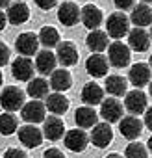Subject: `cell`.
<instances>
[{"mask_svg": "<svg viewBox=\"0 0 152 158\" xmlns=\"http://www.w3.org/2000/svg\"><path fill=\"white\" fill-rule=\"evenodd\" d=\"M150 10H152V8H150Z\"/></svg>", "mask_w": 152, "mask_h": 158, "instance_id": "cell-49", "label": "cell"}, {"mask_svg": "<svg viewBox=\"0 0 152 158\" xmlns=\"http://www.w3.org/2000/svg\"><path fill=\"white\" fill-rule=\"evenodd\" d=\"M106 91L113 97H122L128 91V80L121 74H111L106 78Z\"/></svg>", "mask_w": 152, "mask_h": 158, "instance_id": "cell-28", "label": "cell"}, {"mask_svg": "<svg viewBox=\"0 0 152 158\" xmlns=\"http://www.w3.org/2000/svg\"><path fill=\"white\" fill-rule=\"evenodd\" d=\"M148 35H150V39H152V26H150V34H148Z\"/></svg>", "mask_w": 152, "mask_h": 158, "instance_id": "cell-47", "label": "cell"}, {"mask_svg": "<svg viewBox=\"0 0 152 158\" xmlns=\"http://www.w3.org/2000/svg\"><path fill=\"white\" fill-rule=\"evenodd\" d=\"M80 21L84 23V26L87 30H98L102 21H104V15L100 11L98 6L95 4H86L82 10H80Z\"/></svg>", "mask_w": 152, "mask_h": 158, "instance_id": "cell-8", "label": "cell"}, {"mask_svg": "<svg viewBox=\"0 0 152 158\" xmlns=\"http://www.w3.org/2000/svg\"><path fill=\"white\" fill-rule=\"evenodd\" d=\"M108 69H110V61L106 56L102 54H91L87 60H86V71L95 76V78H102L108 74Z\"/></svg>", "mask_w": 152, "mask_h": 158, "instance_id": "cell-17", "label": "cell"}, {"mask_svg": "<svg viewBox=\"0 0 152 158\" xmlns=\"http://www.w3.org/2000/svg\"><path fill=\"white\" fill-rule=\"evenodd\" d=\"M146 95L141 91V89H134V91H128L126 97H124V108L132 114V115H139V114H145L146 110Z\"/></svg>", "mask_w": 152, "mask_h": 158, "instance_id": "cell-10", "label": "cell"}, {"mask_svg": "<svg viewBox=\"0 0 152 158\" xmlns=\"http://www.w3.org/2000/svg\"><path fill=\"white\" fill-rule=\"evenodd\" d=\"M86 45L95 54H100L110 47V35L106 32H102V30H91L89 35L86 37Z\"/></svg>", "mask_w": 152, "mask_h": 158, "instance_id": "cell-21", "label": "cell"}, {"mask_svg": "<svg viewBox=\"0 0 152 158\" xmlns=\"http://www.w3.org/2000/svg\"><path fill=\"white\" fill-rule=\"evenodd\" d=\"M134 2H135V0H113V4H115L121 11H124V10H132V8H134Z\"/></svg>", "mask_w": 152, "mask_h": 158, "instance_id": "cell-36", "label": "cell"}, {"mask_svg": "<svg viewBox=\"0 0 152 158\" xmlns=\"http://www.w3.org/2000/svg\"><path fill=\"white\" fill-rule=\"evenodd\" d=\"M19 2H24V0H19Z\"/></svg>", "mask_w": 152, "mask_h": 158, "instance_id": "cell-48", "label": "cell"}, {"mask_svg": "<svg viewBox=\"0 0 152 158\" xmlns=\"http://www.w3.org/2000/svg\"><path fill=\"white\" fill-rule=\"evenodd\" d=\"M130 32V17H126L122 11H115L106 21V34L113 37L115 41H121Z\"/></svg>", "mask_w": 152, "mask_h": 158, "instance_id": "cell-1", "label": "cell"}, {"mask_svg": "<svg viewBox=\"0 0 152 158\" xmlns=\"http://www.w3.org/2000/svg\"><path fill=\"white\" fill-rule=\"evenodd\" d=\"M17 117L11 114V112H6V114H0V134L2 136H11L17 132Z\"/></svg>", "mask_w": 152, "mask_h": 158, "instance_id": "cell-31", "label": "cell"}, {"mask_svg": "<svg viewBox=\"0 0 152 158\" xmlns=\"http://www.w3.org/2000/svg\"><path fill=\"white\" fill-rule=\"evenodd\" d=\"M6 17H8V23L10 24H24L28 19H30V8L24 4V2H15V4H10L8 6V11H6Z\"/></svg>", "mask_w": 152, "mask_h": 158, "instance_id": "cell-20", "label": "cell"}, {"mask_svg": "<svg viewBox=\"0 0 152 158\" xmlns=\"http://www.w3.org/2000/svg\"><path fill=\"white\" fill-rule=\"evenodd\" d=\"M0 104L6 112H17L24 106V91L17 86H6L0 93Z\"/></svg>", "mask_w": 152, "mask_h": 158, "instance_id": "cell-2", "label": "cell"}, {"mask_svg": "<svg viewBox=\"0 0 152 158\" xmlns=\"http://www.w3.org/2000/svg\"><path fill=\"white\" fill-rule=\"evenodd\" d=\"M82 101L86 106H95L104 101V89L97 82H87L82 88Z\"/></svg>", "mask_w": 152, "mask_h": 158, "instance_id": "cell-24", "label": "cell"}, {"mask_svg": "<svg viewBox=\"0 0 152 158\" xmlns=\"http://www.w3.org/2000/svg\"><path fill=\"white\" fill-rule=\"evenodd\" d=\"M150 63H148V67H150V71H152V54H150V60H148Z\"/></svg>", "mask_w": 152, "mask_h": 158, "instance_id": "cell-44", "label": "cell"}, {"mask_svg": "<svg viewBox=\"0 0 152 158\" xmlns=\"http://www.w3.org/2000/svg\"><path fill=\"white\" fill-rule=\"evenodd\" d=\"M128 78L134 84V88H137V89L145 88L150 82V67H148V63H135V65H132L130 73H128Z\"/></svg>", "mask_w": 152, "mask_h": 158, "instance_id": "cell-18", "label": "cell"}, {"mask_svg": "<svg viewBox=\"0 0 152 158\" xmlns=\"http://www.w3.org/2000/svg\"><path fill=\"white\" fill-rule=\"evenodd\" d=\"M43 136L50 141H58L65 136V125L58 115H50L45 117L43 121Z\"/></svg>", "mask_w": 152, "mask_h": 158, "instance_id": "cell-15", "label": "cell"}, {"mask_svg": "<svg viewBox=\"0 0 152 158\" xmlns=\"http://www.w3.org/2000/svg\"><path fill=\"white\" fill-rule=\"evenodd\" d=\"M106 158H122V156H121V154H117V152H111V154H108Z\"/></svg>", "mask_w": 152, "mask_h": 158, "instance_id": "cell-41", "label": "cell"}, {"mask_svg": "<svg viewBox=\"0 0 152 158\" xmlns=\"http://www.w3.org/2000/svg\"><path fill=\"white\" fill-rule=\"evenodd\" d=\"M15 48H17V52H19L21 56L30 58V56L37 54L39 37H37L34 32H22V34L17 37V41H15Z\"/></svg>", "mask_w": 152, "mask_h": 158, "instance_id": "cell-9", "label": "cell"}, {"mask_svg": "<svg viewBox=\"0 0 152 158\" xmlns=\"http://www.w3.org/2000/svg\"><path fill=\"white\" fill-rule=\"evenodd\" d=\"M63 143H65V147H67L69 151H72V152H82V151H86L87 145H89V136H87V132H86L84 128H72V130L65 132Z\"/></svg>", "mask_w": 152, "mask_h": 158, "instance_id": "cell-5", "label": "cell"}, {"mask_svg": "<svg viewBox=\"0 0 152 158\" xmlns=\"http://www.w3.org/2000/svg\"><path fill=\"white\" fill-rule=\"evenodd\" d=\"M141 2H143V4H148V2H152V0H141Z\"/></svg>", "mask_w": 152, "mask_h": 158, "instance_id": "cell-45", "label": "cell"}, {"mask_svg": "<svg viewBox=\"0 0 152 158\" xmlns=\"http://www.w3.org/2000/svg\"><path fill=\"white\" fill-rule=\"evenodd\" d=\"M56 2H58V0H35L37 8H41V10H45V11L52 10V8L56 6Z\"/></svg>", "mask_w": 152, "mask_h": 158, "instance_id": "cell-37", "label": "cell"}, {"mask_svg": "<svg viewBox=\"0 0 152 158\" xmlns=\"http://www.w3.org/2000/svg\"><path fill=\"white\" fill-rule=\"evenodd\" d=\"M128 47L135 52H146L150 47V35L145 28H134L128 32Z\"/></svg>", "mask_w": 152, "mask_h": 158, "instance_id": "cell-16", "label": "cell"}, {"mask_svg": "<svg viewBox=\"0 0 152 158\" xmlns=\"http://www.w3.org/2000/svg\"><path fill=\"white\" fill-rule=\"evenodd\" d=\"M74 121H76V125H78L80 128H91V127H95L97 125V121H98V114L93 110V106H80L78 110H76V114H74Z\"/></svg>", "mask_w": 152, "mask_h": 158, "instance_id": "cell-25", "label": "cell"}, {"mask_svg": "<svg viewBox=\"0 0 152 158\" xmlns=\"http://www.w3.org/2000/svg\"><path fill=\"white\" fill-rule=\"evenodd\" d=\"M48 89H50V84L45 80V78H32L28 82V88H26L28 95L32 99H39V101L48 95Z\"/></svg>", "mask_w": 152, "mask_h": 158, "instance_id": "cell-29", "label": "cell"}, {"mask_svg": "<svg viewBox=\"0 0 152 158\" xmlns=\"http://www.w3.org/2000/svg\"><path fill=\"white\" fill-rule=\"evenodd\" d=\"M50 88L58 93L61 91H67L70 86H72V76L67 69H54V73L50 74Z\"/></svg>", "mask_w": 152, "mask_h": 158, "instance_id": "cell-22", "label": "cell"}, {"mask_svg": "<svg viewBox=\"0 0 152 158\" xmlns=\"http://www.w3.org/2000/svg\"><path fill=\"white\" fill-rule=\"evenodd\" d=\"M11 4V0H0V10H2V8H8Z\"/></svg>", "mask_w": 152, "mask_h": 158, "instance_id": "cell-40", "label": "cell"}, {"mask_svg": "<svg viewBox=\"0 0 152 158\" xmlns=\"http://www.w3.org/2000/svg\"><path fill=\"white\" fill-rule=\"evenodd\" d=\"M2 82H4V76H2V71H0V88H2Z\"/></svg>", "mask_w": 152, "mask_h": 158, "instance_id": "cell-43", "label": "cell"}, {"mask_svg": "<svg viewBox=\"0 0 152 158\" xmlns=\"http://www.w3.org/2000/svg\"><path fill=\"white\" fill-rule=\"evenodd\" d=\"M56 63H58V60H56V54H54L52 50L45 48V50L37 52V58H35V69H37L41 74H52L54 69H56Z\"/></svg>", "mask_w": 152, "mask_h": 158, "instance_id": "cell-23", "label": "cell"}, {"mask_svg": "<svg viewBox=\"0 0 152 158\" xmlns=\"http://www.w3.org/2000/svg\"><path fill=\"white\" fill-rule=\"evenodd\" d=\"M145 127L148 130H152V106L145 110Z\"/></svg>", "mask_w": 152, "mask_h": 158, "instance_id": "cell-38", "label": "cell"}, {"mask_svg": "<svg viewBox=\"0 0 152 158\" xmlns=\"http://www.w3.org/2000/svg\"><path fill=\"white\" fill-rule=\"evenodd\" d=\"M6 24H8V17H6V13L2 10H0V32L6 28Z\"/></svg>", "mask_w": 152, "mask_h": 158, "instance_id": "cell-39", "label": "cell"}, {"mask_svg": "<svg viewBox=\"0 0 152 158\" xmlns=\"http://www.w3.org/2000/svg\"><path fill=\"white\" fill-rule=\"evenodd\" d=\"M130 58H132V52H130L128 45H124L122 41L110 43V47H108V61H110V65H113L117 69L128 67L130 65Z\"/></svg>", "mask_w": 152, "mask_h": 158, "instance_id": "cell-3", "label": "cell"}, {"mask_svg": "<svg viewBox=\"0 0 152 158\" xmlns=\"http://www.w3.org/2000/svg\"><path fill=\"white\" fill-rule=\"evenodd\" d=\"M46 110L52 112V115H63L69 110V99L63 93H48L46 95Z\"/></svg>", "mask_w": 152, "mask_h": 158, "instance_id": "cell-26", "label": "cell"}, {"mask_svg": "<svg viewBox=\"0 0 152 158\" xmlns=\"http://www.w3.org/2000/svg\"><path fill=\"white\" fill-rule=\"evenodd\" d=\"M148 151L152 152V136H150V139H148Z\"/></svg>", "mask_w": 152, "mask_h": 158, "instance_id": "cell-42", "label": "cell"}, {"mask_svg": "<svg viewBox=\"0 0 152 158\" xmlns=\"http://www.w3.org/2000/svg\"><path fill=\"white\" fill-rule=\"evenodd\" d=\"M113 139V130H111V125L110 123H97L91 130V136H89V141L98 147V149H106Z\"/></svg>", "mask_w": 152, "mask_h": 158, "instance_id": "cell-7", "label": "cell"}, {"mask_svg": "<svg viewBox=\"0 0 152 158\" xmlns=\"http://www.w3.org/2000/svg\"><path fill=\"white\" fill-rule=\"evenodd\" d=\"M43 158H65V154H63L59 149H56V147H50V149H46V151H45Z\"/></svg>", "mask_w": 152, "mask_h": 158, "instance_id": "cell-35", "label": "cell"}, {"mask_svg": "<svg viewBox=\"0 0 152 158\" xmlns=\"http://www.w3.org/2000/svg\"><path fill=\"white\" fill-rule=\"evenodd\" d=\"M37 37H39V43L45 48H50V47H58L59 45V32L54 26H43Z\"/></svg>", "mask_w": 152, "mask_h": 158, "instance_id": "cell-30", "label": "cell"}, {"mask_svg": "<svg viewBox=\"0 0 152 158\" xmlns=\"http://www.w3.org/2000/svg\"><path fill=\"white\" fill-rule=\"evenodd\" d=\"M124 158H148V151L143 143L132 141L124 151Z\"/></svg>", "mask_w": 152, "mask_h": 158, "instance_id": "cell-32", "label": "cell"}, {"mask_svg": "<svg viewBox=\"0 0 152 158\" xmlns=\"http://www.w3.org/2000/svg\"><path fill=\"white\" fill-rule=\"evenodd\" d=\"M119 130L126 139H137L143 132V121L137 119V115H126L119 121Z\"/></svg>", "mask_w": 152, "mask_h": 158, "instance_id": "cell-14", "label": "cell"}, {"mask_svg": "<svg viewBox=\"0 0 152 158\" xmlns=\"http://www.w3.org/2000/svg\"><path fill=\"white\" fill-rule=\"evenodd\" d=\"M17 134H19V139H21V143L24 145V147H28V149H35V147H39L41 143H43V130H39L37 127H34V125H24V127H21L19 130H17Z\"/></svg>", "mask_w": 152, "mask_h": 158, "instance_id": "cell-11", "label": "cell"}, {"mask_svg": "<svg viewBox=\"0 0 152 158\" xmlns=\"http://www.w3.org/2000/svg\"><path fill=\"white\" fill-rule=\"evenodd\" d=\"M56 60L63 67L76 65V61H78V48H76V45L72 41H61L56 50Z\"/></svg>", "mask_w": 152, "mask_h": 158, "instance_id": "cell-13", "label": "cell"}, {"mask_svg": "<svg viewBox=\"0 0 152 158\" xmlns=\"http://www.w3.org/2000/svg\"><path fill=\"white\" fill-rule=\"evenodd\" d=\"M10 56H11L10 47H8L4 41H0V67H4V65L10 61Z\"/></svg>", "mask_w": 152, "mask_h": 158, "instance_id": "cell-33", "label": "cell"}, {"mask_svg": "<svg viewBox=\"0 0 152 158\" xmlns=\"http://www.w3.org/2000/svg\"><path fill=\"white\" fill-rule=\"evenodd\" d=\"M58 19L63 26H74L80 23V8L74 2H63L58 10Z\"/></svg>", "mask_w": 152, "mask_h": 158, "instance_id": "cell-19", "label": "cell"}, {"mask_svg": "<svg viewBox=\"0 0 152 158\" xmlns=\"http://www.w3.org/2000/svg\"><path fill=\"white\" fill-rule=\"evenodd\" d=\"M122 114H124V104H121V101H117L115 97H110L100 102V115L106 123L121 121Z\"/></svg>", "mask_w": 152, "mask_h": 158, "instance_id": "cell-6", "label": "cell"}, {"mask_svg": "<svg viewBox=\"0 0 152 158\" xmlns=\"http://www.w3.org/2000/svg\"><path fill=\"white\" fill-rule=\"evenodd\" d=\"M148 84H150V97H152V80H150Z\"/></svg>", "mask_w": 152, "mask_h": 158, "instance_id": "cell-46", "label": "cell"}, {"mask_svg": "<svg viewBox=\"0 0 152 158\" xmlns=\"http://www.w3.org/2000/svg\"><path fill=\"white\" fill-rule=\"evenodd\" d=\"M34 71H35V65L26 56H19L11 63V74L17 78V80H21V82H30L32 76H34Z\"/></svg>", "mask_w": 152, "mask_h": 158, "instance_id": "cell-12", "label": "cell"}, {"mask_svg": "<svg viewBox=\"0 0 152 158\" xmlns=\"http://www.w3.org/2000/svg\"><path fill=\"white\" fill-rule=\"evenodd\" d=\"M130 21L137 26V28H145L152 24V10L146 4H137L135 8H132V15Z\"/></svg>", "mask_w": 152, "mask_h": 158, "instance_id": "cell-27", "label": "cell"}, {"mask_svg": "<svg viewBox=\"0 0 152 158\" xmlns=\"http://www.w3.org/2000/svg\"><path fill=\"white\" fill-rule=\"evenodd\" d=\"M21 115L26 123L35 125V123H43L46 117V106L39 101V99H32L30 102H24V106L21 108Z\"/></svg>", "mask_w": 152, "mask_h": 158, "instance_id": "cell-4", "label": "cell"}, {"mask_svg": "<svg viewBox=\"0 0 152 158\" xmlns=\"http://www.w3.org/2000/svg\"><path fill=\"white\" fill-rule=\"evenodd\" d=\"M4 158H28V154L17 147H10L6 152H4Z\"/></svg>", "mask_w": 152, "mask_h": 158, "instance_id": "cell-34", "label": "cell"}]
</instances>
